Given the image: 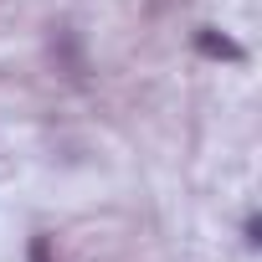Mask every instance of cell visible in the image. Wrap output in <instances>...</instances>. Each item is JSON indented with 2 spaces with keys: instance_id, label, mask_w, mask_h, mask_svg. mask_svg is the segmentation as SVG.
<instances>
[{
  "instance_id": "cell-1",
  "label": "cell",
  "mask_w": 262,
  "mask_h": 262,
  "mask_svg": "<svg viewBox=\"0 0 262 262\" xmlns=\"http://www.w3.org/2000/svg\"><path fill=\"white\" fill-rule=\"evenodd\" d=\"M195 47H201L206 57H226V62H242V47H236L231 36H216V31H201V36H195Z\"/></svg>"
},
{
  "instance_id": "cell-2",
  "label": "cell",
  "mask_w": 262,
  "mask_h": 262,
  "mask_svg": "<svg viewBox=\"0 0 262 262\" xmlns=\"http://www.w3.org/2000/svg\"><path fill=\"white\" fill-rule=\"evenodd\" d=\"M36 262H47V247H36Z\"/></svg>"
}]
</instances>
